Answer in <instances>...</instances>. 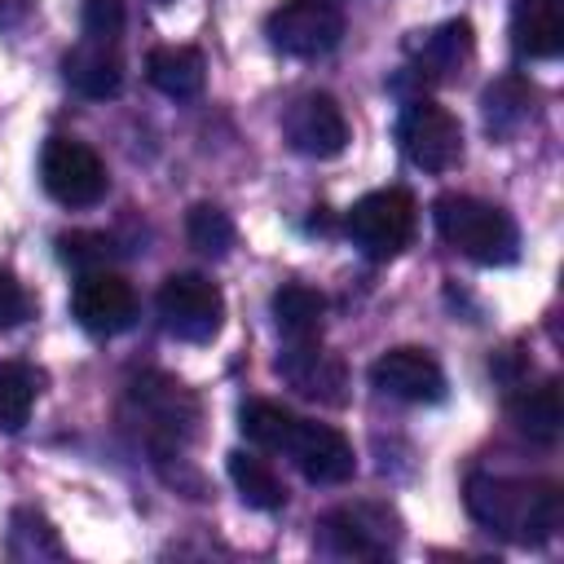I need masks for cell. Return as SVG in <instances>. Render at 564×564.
Instances as JSON below:
<instances>
[{
	"instance_id": "cell-1",
	"label": "cell",
	"mask_w": 564,
	"mask_h": 564,
	"mask_svg": "<svg viewBox=\"0 0 564 564\" xmlns=\"http://www.w3.org/2000/svg\"><path fill=\"white\" fill-rule=\"evenodd\" d=\"M463 502L476 524L520 546H538L560 529V489L546 480H511V476L476 471L467 476Z\"/></svg>"
},
{
	"instance_id": "cell-2",
	"label": "cell",
	"mask_w": 564,
	"mask_h": 564,
	"mask_svg": "<svg viewBox=\"0 0 564 564\" xmlns=\"http://www.w3.org/2000/svg\"><path fill=\"white\" fill-rule=\"evenodd\" d=\"M432 220H436V234L476 264H511L516 260V247H520L516 225L494 203H480L471 194H441L432 203Z\"/></svg>"
},
{
	"instance_id": "cell-3",
	"label": "cell",
	"mask_w": 564,
	"mask_h": 564,
	"mask_svg": "<svg viewBox=\"0 0 564 564\" xmlns=\"http://www.w3.org/2000/svg\"><path fill=\"white\" fill-rule=\"evenodd\" d=\"M154 304H159L163 326H167L176 339H185V344H207V339L220 335L225 295H220V286H216L212 278H203V273H172V278H163Z\"/></svg>"
},
{
	"instance_id": "cell-4",
	"label": "cell",
	"mask_w": 564,
	"mask_h": 564,
	"mask_svg": "<svg viewBox=\"0 0 564 564\" xmlns=\"http://www.w3.org/2000/svg\"><path fill=\"white\" fill-rule=\"evenodd\" d=\"M348 238L366 260H392L410 234H414V198L405 189H375L352 203L348 212Z\"/></svg>"
},
{
	"instance_id": "cell-5",
	"label": "cell",
	"mask_w": 564,
	"mask_h": 564,
	"mask_svg": "<svg viewBox=\"0 0 564 564\" xmlns=\"http://www.w3.org/2000/svg\"><path fill=\"white\" fill-rule=\"evenodd\" d=\"M397 141L405 150V159L423 172H449L458 159H463V128L458 119L427 101V97H414L401 106V119H397Z\"/></svg>"
},
{
	"instance_id": "cell-6",
	"label": "cell",
	"mask_w": 564,
	"mask_h": 564,
	"mask_svg": "<svg viewBox=\"0 0 564 564\" xmlns=\"http://www.w3.org/2000/svg\"><path fill=\"white\" fill-rule=\"evenodd\" d=\"M264 35L286 57H322L344 40V13L330 0H282L269 13Z\"/></svg>"
},
{
	"instance_id": "cell-7",
	"label": "cell",
	"mask_w": 564,
	"mask_h": 564,
	"mask_svg": "<svg viewBox=\"0 0 564 564\" xmlns=\"http://www.w3.org/2000/svg\"><path fill=\"white\" fill-rule=\"evenodd\" d=\"M40 181L62 207H93L106 194V163L75 137H48L40 154Z\"/></svg>"
},
{
	"instance_id": "cell-8",
	"label": "cell",
	"mask_w": 564,
	"mask_h": 564,
	"mask_svg": "<svg viewBox=\"0 0 564 564\" xmlns=\"http://www.w3.org/2000/svg\"><path fill=\"white\" fill-rule=\"evenodd\" d=\"M132 401L141 405V414H145V423H150V445H154V454H167L172 445H181V441L194 432V423H198V401H194V392H189L181 379H172V375H141V379L132 383Z\"/></svg>"
},
{
	"instance_id": "cell-9",
	"label": "cell",
	"mask_w": 564,
	"mask_h": 564,
	"mask_svg": "<svg viewBox=\"0 0 564 564\" xmlns=\"http://www.w3.org/2000/svg\"><path fill=\"white\" fill-rule=\"evenodd\" d=\"M278 454H286L300 467V476L313 480V485H344L357 471V454L344 441V432H335L326 423H308V419L291 423Z\"/></svg>"
},
{
	"instance_id": "cell-10",
	"label": "cell",
	"mask_w": 564,
	"mask_h": 564,
	"mask_svg": "<svg viewBox=\"0 0 564 564\" xmlns=\"http://www.w3.org/2000/svg\"><path fill=\"white\" fill-rule=\"evenodd\" d=\"M70 313L88 335H119L137 317V295L119 273L88 269V273H79L75 291H70Z\"/></svg>"
},
{
	"instance_id": "cell-11",
	"label": "cell",
	"mask_w": 564,
	"mask_h": 564,
	"mask_svg": "<svg viewBox=\"0 0 564 564\" xmlns=\"http://www.w3.org/2000/svg\"><path fill=\"white\" fill-rule=\"evenodd\" d=\"M370 383L397 401L432 405L445 397V370L427 348H388L370 366Z\"/></svg>"
},
{
	"instance_id": "cell-12",
	"label": "cell",
	"mask_w": 564,
	"mask_h": 564,
	"mask_svg": "<svg viewBox=\"0 0 564 564\" xmlns=\"http://www.w3.org/2000/svg\"><path fill=\"white\" fill-rule=\"evenodd\" d=\"M286 141L291 150L308 154V159H335L348 145V119L339 110L335 97L326 93H304L291 110H286Z\"/></svg>"
},
{
	"instance_id": "cell-13",
	"label": "cell",
	"mask_w": 564,
	"mask_h": 564,
	"mask_svg": "<svg viewBox=\"0 0 564 564\" xmlns=\"http://www.w3.org/2000/svg\"><path fill=\"white\" fill-rule=\"evenodd\" d=\"M278 370L304 397H317V401H330V405L344 401V383H348L344 379V361L335 352H326V348H313L308 339H295V348L278 357Z\"/></svg>"
},
{
	"instance_id": "cell-14",
	"label": "cell",
	"mask_w": 564,
	"mask_h": 564,
	"mask_svg": "<svg viewBox=\"0 0 564 564\" xmlns=\"http://www.w3.org/2000/svg\"><path fill=\"white\" fill-rule=\"evenodd\" d=\"M511 44L533 62L555 57L564 48V0H511Z\"/></svg>"
},
{
	"instance_id": "cell-15",
	"label": "cell",
	"mask_w": 564,
	"mask_h": 564,
	"mask_svg": "<svg viewBox=\"0 0 564 564\" xmlns=\"http://www.w3.org/2000/svg\"><path fill=\"white\" fill-rule=\"evenodd\" d=\"M62 75H66V84H70L75 93H84V97H93V101H106V97H115L119 84H123V62H119V53H115L110 40L84 35V40L66 53Z\"/></svg>"
},
{
	"instance_id": "cell-16",
	"label": "cell",
	"mask_w": 564,
	"mask_h": 564,
	"mask_svg": "<svg viewBox=\"0 0 564 564\" xmlns=\"http://www.w3.org/2000/svg\"><path fill=\"white\" fill-rule=\"evenodd\" d=\"M392 516L379 507H339L326 516V538L335 542V551L344 555H383L397 538V529H388Z\"/></svg>"
},
{
	"instance_id": "cell-17",
	"label": "cell",
	"mask_w": 564,
	"mask_h": 564,
	"mask_svg": "<svg viewBox=\"0 0 564 564\" xmlns=\"http://www.w3.org/2000/svg\"><path fill=\"white\" fill-rule=\"evenodd\" d=\"M145 75L150 84L172 97V101H189L203 93V79H207V66H203V53L189 48V44H159L145 62Z\"/></svg>"
},
{
	"instance_id": "cell-18",
	"label": "cell",
	"mask_w": 564,
	"mask_h": 564,
	"mask_svg": "<svg viewBox=\"0 0 564 564\" xmlns=\"http://www.w3.org/2000/svg\"><path fill=\"white\" fill-rule=\"evenodd\" d=\"M507 414L511 423L529 436V441H542L551 445L564 427V401H560V383H538V388H524L507 401Z\"/></svg>"
},
{
	"instance_id": "cell-19",
	"label": "cell",
	"mask_w": 564,
	"mask_h": 564,
	"mask_svg": "<svg viewBox=\"0 0 564 564\" xmlns=\"http://www.w3.org/2000/svg\"><path fill=\"white\" fill-rule=\"evenodd\" d=\"M229 480H234V489L242 494V502L256 507V511H278V507L286 502V489H282L278 471H273L264 458L247 454V449H234V454H229Z\"/></svg>"
},
{
	"instance_id": "cell-20",
	"label": "cell",
	"mask_w": 564,
	"mask_h": 564,
	"mask_svg": "<svg viewBox=\"0 0 564 564\" xmlns=\"http://www.w3.org/2000/svg\"><path fill=\"white\" fill-rule=\"evenodd\" d=\"M322 313H326V300L313 286L291 282V286L273 291V322L286 339H313L322 326Z\"/></svg>"
},
{
	"instance_id": "cell-21",
	"label": "cell",
	"mask_w": 564,
	"mask_h": 564,
	"mask_svg": "<svg viewBox=\"0 0 564 564\" xmlns=\"http://www.w3.org/2000/svg\"><path fill=\"white\" fill-rule=\"evenodd\" d=\"M467 57H471V22H467V18L441 22V26L423 40V48H419L423 70L436 75V79H445V75H454L458 66H467Z\"/></svg>"
},
{
	"instance_id": "cell-22",
	"label": "cell",
	"mask_w": 564,
	"mask_h": 564,
	"mask_svg": "<svg viewBox=\"0 0 564 564\" xmlns=\"http://www.w3.org/2000/svg\"><path fill=\"white\" fill-rule=\"evenodd\" d=\"M40 379L22 361H0V432H22L35 405Z\"/></svg>"
},
{
	"instance_id": "cell-23",
	"label": "cell",
	"mask_w": 564,
	"mask_h": 564,
	"mask_svg": "<svg viewBox=\"0 0 564 564\" xmlns=\"http://www.w3.org/2000/svg\"><path fill=\"white\" fill-rule=\"evenodd\" d=\"M529 101H533V93H529V84H520V79H498V84H489L485 97H480V106H485V128H489L494 137H511V132L529 119Z\"/></svg>"
},
{
	"instance_id": "cell-24",
	"label": "cell",
	"mask_w": 564,
	"mask_h": 564,
	"mask_svg": "<svg viewBox=\"0 0 564 564\" xmlns=\"http://www.w3.org/2000/svg\"><path fill=\"white\" fill-rule=\"evenodd\" d=\"M185 238H189L194 251L220 260V256H229L238 229H234V220H229L225 207H216V203H194V207L185 212Z\"/></svg>"
},
{
	"instance_id": "cell-25",
	"label": "cell",
	"mask_w": 564,
	"mask_h": 564,
	"mask_svg": "<svg viewBox=\"0 0 564 564\" xmlns=\"http://www.w3.org/2000/svg\"><path fill=\"white\" fill-rule=\"evenodd\" d=\"M9 551L18 560H62V542L53 533V524L40 516V511H13V524H9Z\"/></svg>"
},
{
	"instance_id": "cell-26",
	"label": "cell",
	"mask_w": 564,
	"mask_h": 564,
	"mask_svg": "<svg viewBox=\"0 0 564 564\" xmlns=\"http://www.w3.org/2000/svg\"><path fill=\"white\" fill-rule=\"evenodd\" d=\"M242 432L260 445V449H282V441H286V432H291V423H295V414L291 410H282V405H273V401H251V405H242Z\"/></svg>"
},
{
	"instance_id": "cell-27",
	"label": "cell",
	"mask_w": 564,
	"mask_h": 564,
	"mask_svg": "<svg viewBox=\"0 0 564 564\" xmlns=\"http://www.w3.org/2000/svg\"><path fill=\"white\" fill-rule=\"evenodd\" d=\"M57 256H62L66 264H75L79 273L106 269V260H110V238H106V234H62V238H57Z\"/></svg>"
},
{
	"instance_id": "cell-28",
	"label": "cell",
	"mask_w": 564,
	"mask_h": 564,
	"mask_svg": "<svg viewBox=\"0 0 564 564\" xmlns=\"http://www.w3.org/2000/svg\"><path fill=\"white\" fill-rule=\"evenodd\" d=\"M119 31H123V0H84V35L115 44Z\"/></svg>"
},
{
	"instance_id": "cell-29",
	"label": "cell",
	"mask_w": 564,
	"mask_h": 564,
	"mask_svg": "<svg viewBox=\"0 0 564 564\" xmlns=\"http://www.w3.org/2000/svg\"><path fill=\"white\" fill-rule=\"evenodd\" d=\"M26 317H31V295L22 291V282L9 269H0V330L22 326Z\"/></svg>"
}]
</instances>
